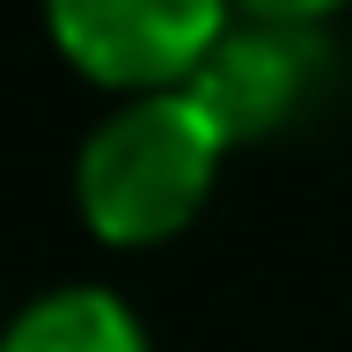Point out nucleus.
Masks as SVG:
<instances>
[{
    "label": "nucleus",
    "instance_id": "obj_1",
    "mask_svg": "<svg viewBox=\"0 0 352 352\" xmlns=\"http://www.w3.org/2000/svg\"><path fill=\"white\" fill-rule=\"evenodd\" d=\"M228 154L235 140L191 81L110 96V110L74 147V176H66L74 220L88 228V242H103L118 257L162 250L198 228Z\"/></svg>",
    "mask_w": 352,
    "mask_h": 352
},
{
    "label": "nucleus",
    "instance_id": "obj_2",
    "mask_svg": "<svg viewBox=\"0 0 352 352\" xmlns=\"http://www.w3.org/2000/svg\"><path fill=\"white\" fill-rule=\"evenodd\" d=\"M37 15L59 66L103 96H132L191 81L235 22V0H37Z\"/></svg>",
    "mask_w": 352,
    "mask_h": 352
},
{
    "label": "nucleus",
    "instance_id": "obj_3",
    "mask_svg": "<svg viewBox=\"0 0 352 352\" xmlns=\"http://www.w3.org/2000/svg\"><path fill=\"white\" fill-rule=\"evenodd\" d=\"M191 88L213 103V118L228 125L235 147L279 140L286 125L308 118L316 88H323V30L235 15L220 30V44L206 52V66L191 74Z\"/></svg>",
    "mask_w": 352,
    "mask_h": 352
},
{
    "label": "nucleus",
    "instance_id": "obj_4",
    "mask_svg": "<svg viewBox=\"0 0 352 352\" xmlns=\"http://www.w3.org/2000/svg\"><path fill=\"white\" fill-rule=\"evenodd\" d=\"M0 352H154V330L118 286L59 279L8 308Z\"/></svg>",
    "mask_w": 352,
    "mask_h": 352
},
{
    "label": "nucleus",
    "instance_id": "obj_5",
    "mask_svg": "<svg viewBox=\"0 0 352 352\" xmlns=\"http://www.w3.org/2000/svg\"><path fill=\"white\" fill-rule=\"evenodd\" d=\"M352 0H235V15H264V22H301V30H330Z\"/></svg>",
    "mask_w": 352,
    "mask_h": 352
}]
</instances>
